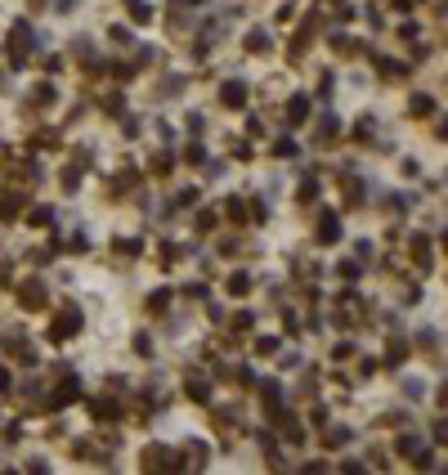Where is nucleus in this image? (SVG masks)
Here are the masks:
<instances>
[{"mask_svg": "<svg viewBox=\"0 0 448 475\" xmlns=\"http://www.w3.org/2000/svg\"><path fill=\"white\" fill-rule=\"evenodd\" d=\"M76 327H81V314H76V310H67V314L54 323V341H59V336H67V332H76Z\"/></svg>", "mask_w": 448, "mask_h": 475, "instance_id": "1", "label": "nucleus"}, {"mask_svg": "<svg viewBox=\"0 0 448 475\" xmlns=\"http://www.w3.org/2000/svg\"><path fill=\"white\" fill-rule=\"evenodd\" d=\"M319 233H323V242H336V215H327V220L319 224Z\"/></svg>", "mask_w": 448, "mask_h": 475, "instance_id": "2", "label": "nucleus"}, {"mask_svg": "<svg viewBox=\"0 0 448 475\" xmlns=\"http://www.w3.org/2000/svg\"><path fill=\"white\" fill-rule=\"evenodd\" d=\"M40 296H45L40 283H27V287H23V300H27V305H40Z\"/></svg>", "mask_w": 448, "mask_h": 475, "instance_id": "3", "label": "nucleus"}, {"mask_svg": "<svg viewBox=\"0 0 448 475\" xmlns=\"http://www.w3.org/2000/svg\"><path fill=\"white\" fill-rule=\"evenodd\" d=\"M224 103H242V85H229L224 90Z\"/></svg>", "mask_w": 448, "mask_h": 475, "instance_id": "4", "label": "nucleus"}]
</instances>
